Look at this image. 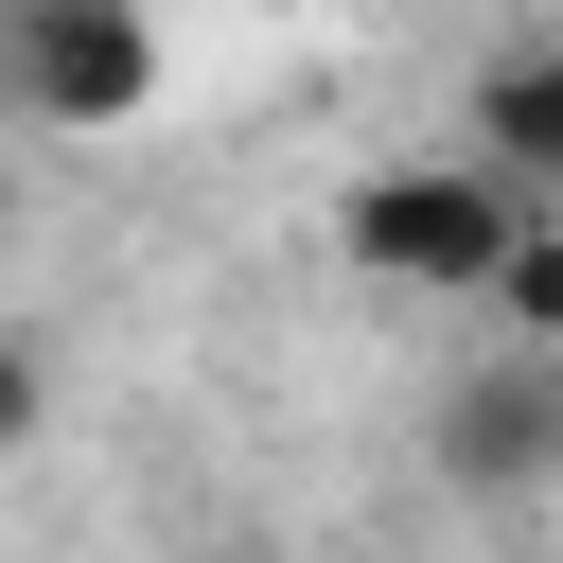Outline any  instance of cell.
Returning <instances> with one entry per match:
<instances>
[{
  "label": "cell",
  "mask_w": 563,
  "mask_h": 563,
  "mask_svg": "<svg viewBox=\"0 0 563 563\" xmlns=\"http://www.w3.org/2000/svg\"><path fill=\"white\" fill-rule=\"evenodd\" d=\"M510 229H528V176L510 158H387V176H352V211H334V246H352V282H405V299H475L493 264H510Z\"/></svg>",
  "instance_id": "obj_1"
},
{
  "label": "cell",
  "mask_w": 563,
  "mask_h": 563,
  "mask_svg": "<svg viewBox=\"0 0 563 563\" xmlns=\"http://www.w3.org/2000/svg\"><path fill=\"white\" fill-rule=\"evenodd\" d=\"M0 70L35 141H106L158 106V18L141 0H0Z\"/></svg>",
  "instance_id": "obj_2"
},
{
  "label": "cell",
  "mask_w": 563,
  "mask_h": 563,
  "mask_svg": "<svg viewBox=\"0 0 563 563\" xmlns=\"http://www.w3.org/2000/svg\"><path fill=\"white\" fill-rule=\"evenodd\" d=\"M440 475H457L475 510L563 493V334H493V352L440 387Z\"/></svg>",
  "instance_id": "obj_3"
},
{
  "label": "cell",
  "mask_w": 563,
  "mask_h": 563,
  "mask_svg": "<svg viewBox=\"0 0 563 563\" xmlns=\"http://www.w3.org/2000/svg\"><path fill=\"white\" fill-rule=\"evenodd\" d=\"M457 141H475V158H510V176H563V35L493 53V70H475V106H457Z\"/></svg>",
  "instance_id": "obj_4"
},
{
  "label": "cell",
  "mask_w": 563,
  "mask_h": 563,
  "mask_svg": "<svg viewBox=\"0 0 563 563\" xmlns=\"http://www.w3.org/2000/svg\"><path fill=\"white\" fill-rule=\"evenodd\" d=\"M475 299H493V317H510V334H563V229H545V211H528V229H510V264H493V282H475Z\"/></svg>",
  "instance_id": "obj_5"
},
{
  "label": "cell",
  "mask_w": 563,
  "mask_h": 563,
  "mask_svg": "<svg viewBox=\"0 0 563 563\" xmlns=\"http://www.w3.org/2000/svg\"><path fill=\"white\" fill-rule=\"evenodd\" d=\"M35 422H53V334H35V317H0V457H18Z\"/></svg>",
  "instance_id": "obj_6"
},
{
  "label": "cell",
  "mask_w": 563,
  "mask_h": 563,
  "mask_svg": "<svg viewBox=\"0 0 563 563\" xmlns=\"http://www.w3.org/2000/svg\"><path fill=\"white\" fill-rule=\"evenodd\" d=\"M0 123H18V70H0Z\"/></svg>",
  "instance_id": "obj_7"
},
{
  "label": "cell",
  "mask_w": 563,
  "mask_h": 563,
  "mask_svg": "<svg viewBox=\"0 0 563 563\" xmlns=\"http://www.w3.org/2000/svg\"><path fill=\"white\" fill-rule=\"evenodd\" d=\"M0 246H18V194H0Z\"/></svg>",
  "instance_id": "obj_8"
}]
</instances>
